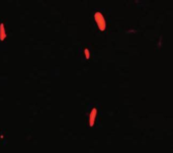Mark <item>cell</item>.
I'll return each mask as SVG.
<instances>
[{
    "label": "cell",
    "mask_w": 173,
    "mask_h": 153,
    "mask_svg": "<svg viewBox=\"0 0 173 153\" xmlns=\"http://www.w3.org/2000/svg\"><path fill=\"white\" fill-rule=\"evenodd\" d=\"M96 114H97V111H96V109H93L92 112L90 113V120H89V125L92 126L94 125V122H95V118H96Z\"/></svg>",
    "instance_id": "2"
},
{
    "label": "cell",
    "mask_w": 173,
    "mask_h": 153,
    "mask_svg": "<svg viewBox=\"0 0 173 153\" xmlns=\"http://www.w3.org/2000/svg\"><path fill=\"white\" fill-rule=\"evenodd\" d=\"M84 54H85V57L87 58V59H88L89 57H90V53H89V50L85 49V50H84Z\"/></svg>",
    "instance_id": "4"
},
{
    "label": "cell",
    "mask_w": 173,
    "mask_h": 153,
    "mask_svg": "<svg viewBox=\"0 0 173 153\" xmlns=\"http://www.w3.org/2000/svg\"><path fill=\"white\" fill-rule=\"evenodd\" d=\"M94 19L96 21V24H97L98 28L100 31H104L105 28H106V21L103 17V15L101 14L100 12H95L94 14Z\"/></svg>",
    "instance_id": "1"
},
{
    "label": "cell",
    "mask_w": 173,
    "mask_h": 153,
    "mask_svg": "<svg viewBox=\"0 0 173 153\" xmlns=\"http://www.w3.org/2000/svg\"><path fill=\"white\" fill-rule=\"evenodd\" d=\"M6 38V32H5V28H4V25L2 24H0V40L3 41Z\"/></svg>",
    "instance_id": "3"
}]
</instances>
